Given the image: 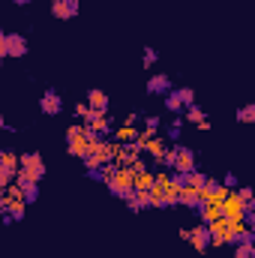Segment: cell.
Masks as SVG:
<instances>
[{
	"mask_svg": "<svg viewBox=\"0 0 255 258\" xmlns=\"http://www.w3.org/2000/svg\"><path fill=\"white\" fill-rule=\"evenodd\" d=\"M3 129H6V120H3V114H0V132H3Z\"/></svg>",
	"mask_w": 255,
	"mask_h": 258,
	"instance_id": "d6a6232c",
	"label": "cell"
},
{
	"mask_svg": "<svg viewBox=\"0 0 255 258\" xmlns=\"http://www.w3.org/2000/svg\"><path fill=\"white\" fill-rule=\"evenodd\" d=\"M141 60H144V66H153L156 60H159V54H156V48H150V45H147V48H144V57H141Z\"/></svg>",
	"mask_w": 255,
	"mask_h": 258,
	"instance_id": "484cf974",
	"label": "cell"
},
{
	"mask_svg": "<svg viewBox=\"0 0 255 258\" xmlns=\"http://www.w3.org/2000/svg\"><path fill=\"white\" fill-rule=\"evenodd\" d=\"M12 174H15V171H9V168H3V165H0V186H3V189L12 183Z\"/></svg>",
	"mask_w": 255,
	"mask_h": 258,
	"instance_id": "4316f807",
	"label": "cell"
},
{
	"mask_svg": "<svg viewBox=\"0 0 255 258\" xmlns=\"http://www.w3.org/2000/svg\"><path fill=\"white\" fill-rule=\"evenodd\" d=\"M87 111H90V105H87V102H78V105H75V117H78V120H81Z\"/></svg>",
	"mask_w": 255,
	"mask_h": 258,
	"instance_id": "f1b7e54d",
	"label": "cell"
},
{
	"mask_svg": "<svg viewBox=\"0 0 255 258\" xmlns=\"http://www.w3.org/2000/svg\"><path fill=\"white\" fill-rule=\"evenodd\" d=\"M3 57H6V33L0 30V60H3Z\"/></svg>",
	"mask_w": 255,
	"mask_h": 258,
	"instance_id": "4dcf8cb0",
	"label": "cell"
},
{
	"mask_svg": "<svg viewBox=\"0 0 255 258\" xmlns=\"http://www.w3.org/2000/svg\"><path fill=\"white\" fill-rule=\"evenodd\" d=\"M135 138H138V129H132V126H120L111 132V141H117V144H132Z\"/></svg>",
	"mask_w": 255,
	"mask_h": 258,
	"instance_id": "2e32d148",
	"label": "cell"
},
{
	"mask_svg": "<svg viewBox=\"0 0 255 258\" xmlns=\"http://www.w3.org/2000/svg\"><path fill=\"white\" fill-rule=\"evenodd\" d=\"M6 57H27V39L21 33H6Z\"/></svg>",
	"mask_w": 255,
	"mask_h": 258,
	"instance_id": "9c48e42d",
	"label": "cell"
},
{
	"mask_svg": "<svg viewBox=\"0 0 255 258\" xmlns=\"http://www.w3.org/2000/svg\"><path fill=\"white\" fill-rule=\"evenodd\" d=\"M78 0H51V15L57 18V21H63V18H75L78 15Z\"/></svg>",
	"mask_w": 255,
	"mask_h": 258,
	"instance_id": "ba28073f",
	"label": "cell"
},
{
	"mask_svg": "<svg viewBox=\"0 0 255 258\" xmlns=\"http://www.w3.org/2000/svg\"><path fill=\"white\" fill-rule=\"evenodd\" d=\"M147 93H150V96H156V93H171V75H165V72L150 75V78H147Z\"/></svg>",
	"mask_w": 255,
	"mask_h": 258,
	"instance_id": "8fae6325",
	"label": "cell"
},
{
	"mask_svg": "<svg viewBox=\"0 0 255 258\" xmlns=\"http://www.w3.org/2000/svg\"><path fill=\"white\" fill-rule=\"evenodd\" d=\"M0 165L9 168V171H15V168H18V156H15L12 150H0Z\"/></svg>",
	"mask_w": 255,
	"mask_h": 258,
	"instance_id": "44dd1931",
	"label": "cell"
},
{
	"mask_svg": "<svg viewBox=\"0 0 255 258\" xmlns=\"http://www.w3.org/2000/svg\"><path fill=\"white\" fill-rule=\"evenodd\" d=\"M141 123H144V129H141L144 135H156V132H159V126H162L156 114H147V117H141Z\"/></svg>",
	"mask_w": 255,
	"mask_h": 258,
	"instance_id": "d6986e66",
	"label": "cell"
},
{
	"mask_svg": "<svg viewBox=\"0 0 255 258\" xmlns=\"http://www.w3.org/2000/svg\"><path fill=\"white\" fill-rule=\"evenodd\" d=\"M87 138H84V126L81 123H72V126L66 129V150H69V156H84L87 153Z\"/></svg>",
	"mask_w": 255,
	"mask_h": 258,
	"instance_id": "7a4b0ae2",
	"label": "cell"
},
{
	"mask_svg": "<svg viewBox=\"0 0 255 258\" xmlns=\"http://www.w3.org/2000/svg\"><path fill=\"white\" fill-rule=\"evenodd\" d=\"M201 120H207V117H204V111H201L198 105H189V108H186V117H183V123H195V126H198Z\"/></svg>",
	"mask_w": 255,
	"mask_h": 258,
	"instance_id": "ffe728a7",
	"label": "cell"
},
{
	"mask_svg": "<svg viewBox=\"0 0 255 258\" xmlns=\"http://www.w3.org/2000/svg\"><path fill=\"white\" fill-rule=\"evenodd\" d=\"M12 3H15V6H27L30 0H12Z\"/></svg>",
	"mask_w": 255,
	"mask_h": 258,
	"instance_id": "1f68e13d",
	"label": "cell"
},
{
	"mask_svg": "<svg viewBox=\"0 0 255 258\" xmlns=\"http://www.w3.org/2000/svg\"><path fill=\"white\" fill-rule=\"evenodd\" d=\"M105 183H108L111 195H117V198H129V195L135 192V189H132V171H129V168H117Z\"/></svg>",
	"mask_w": 255,
	"mask_h": 258,
	"instance_id": "6da1fadb",
	"label": "cell"
},
{
	"mask_svg": "<svg viewBox=\"0 0 255 258\" xmlns=\"http://www.w3.org/2000/svg\"><path fill=\"white\" fill-rule=\"evenodd\" d=\"M153 180H156V174H153V171H141V174H132V189H135V192H147V189L153 186Z\"/></svg>",
	"mask_w": 255,
	"mask_h": 258,
	"instance_id": "5bb4252c",
	"label": "cell"
},
{
	"mask_svg": "<svg viewBox=\"0 0 255 258\" xmlns=\"http://www.w3.org/2000/svg\"><path fill=\"white\" fill-rule=\"evenodd\" d=\"M186 240L192 243V249L198 255H207V246H210V234H207V225H195L186 228Z\"/></svg>",
	"mask_w": 255,
	"mask_h": 258,
	"instance_id": "5b68a950",
	"label": "cell"
},
{
	"mask_svg": "<svg viewBox=\"0 0 255 258\" xmlns=\"http://www.w3.org/2000/svg\"><path fill=\"white\" fill-rule=\"evenodd\" d=\"M180 132H183V117L180 114H174V120H171V126H168V138H180Z\"/></svg>",
	"mask_w": 255,
	"mask_h": 258,
	"instance_id": "cb8c5ba5",
	"label": "cell"
},
{
	"mask_svg": "<svg viewBox=\"0 0 255 258\" xmlns=\"http://www.w3.org/2000/svg\"><path fill=\"white\" fill-rule=\"evenodd\" d=\"M234 258H255L252 240H240V243H237V249H234Z\"/></svg>",
	"mask_w": 255,
	"mask_h": 258,
	"instance_id": "7402d4cb",
	"label": "cell"
},
{
	"mask_svg": "<svg viewBox=\"0 0 255 258\" xmlns=\"http://www.w3.org/2000/svg\"><path fill=\"white\" fill-rule=\"evenodd\" d=\"M18 168H24L33 183H39V180L45 177V162H42L39 153H21V156H18Z\"/></svg>",
	"mask_w": 255,
	"mask_h": 258,
	"instance_id": "3957f363",
	"label": "cell"
},
{
	"mask_svg": "<svg viewBox=\"0 0 255 258\" xmlns=\"http://www.w3.org/2000/svg\"><path fill=\"white\" fill-rule=\"evenodd\" d=\"M237 120H240V123H252V120H255V105H252V102H249V105H243V108L237 111Z\"/></svg>",
	"mask_w": 255,
	"mask_h": 258,
	"instance_id": "603a6c76",
	"label": "cell"
},
{
	"mask_svg": "<svg viewBox=\"0 0 255 258\" xmlns=\"http://www.w3.org/2000/svg\"><path fill=\"white\" fill-rule=\"evenodd\" d=\"M165 108H168L171 114H180V111H183V105H180V99H177L174 93H168V99H165Z\"/></svg>",
	"mask_w": 255,
	"mask_h": 258,
	"instance_id": "d4e9b609",
	"label": "cell"
},
{
	"mask_svg": "<svg viewBox=\"0 0 255 258\" xmlns=\"http://www.w3.org/2000/svg\"><path fill=\"white\" fill-rule=\"evenodd\" d=\"M87 105H90L93 111H99V114H108V108H111V99H108V93H105V90L93 87V90H87Z\"/></svg>",
	"mask_w": 255,
	"mask_h": 258,
	"instance_id": "30bf717a",
	"label": "cell"
},
{
	"mask_svg": "<svg viewBox=\"0 0 255 258\" xmlns=\"http://www.w3.org/2000/svg\"><path fill=\"white\" fill-rule=\"evenodd\" d=\"M180 201L186 207H192V210L201 207V195H198V189H192V186H180Z\"/></svg>",
	"mask_w": 255,
	"mask_h": 258,
	"instance_id": "e0dca14e",
	"label": "cell"
},
{
	"mask_svg": "<svg viewBox=\"0 0 255 258\" xmlns=\"http://www.w3.org/2000/svg\"><path fill=\"white\" fill-rule=\"evenodd\" d=\"M222 186H225V189H237V186H240V183H237V174H225V177H222Z\"/></svg>",
	"mask_w": 255,
	"mask_h": 258,
	"instance_id": "83f0119b",
	"label": "cell"
},
{
	"mask_svg": "<svg viewBox=\"0 0 255 258\" xmlns=\"http://www.w3.org/2000/svg\"><path fill=\"white\" fill-rule=\"evenodd\" d=\"M39 111L48 114V117L60 114V111H63V96H60L57 90H45V93L39 96Z\"/></svg>",
	"mask_w": 255,
	"mask_h": 258,
	"instance_id": "8992f818",
	"label": "cell"
},
{
	"mask_svg": "<svg viewBox=\"0 0 255 258\" xmlns=\"http://www.w3.org/2000/svg\"><path fill=\"white\" fill-rule=\"evenodd\" d=\"M177 174H186V171H192L195 168V150H189V147H183V144H177L174 147V165H171Z\"/></svg>",
	"mask_w": 255,
	"mask_h": 258,
	"instance_id": "52a82bcc",
	"label": "cell"
},
{
	"mask_svg": "<svg viewBox=\"0 0 255 258\" xmlns=\"http://www.w3.org/2000/svg\"><path fill=\"white\" fill-rule=\"evenodd\" d=\"M0 66H3V60H0Z\"/></svg>",
	"mask_w": 255,
	"mask_h": 258,
	"instance_id": "836d02e7",
	"label": "cell"
},
{
	"mask_svg": "<svg viewBox=\"0 0 255 258\" xmlns=\"http://www.w3.org/2000/svg\"><path fill=\"white\" fill-rule=\"evenodd\" d=\"M198 213H201V219H204V222H213V219H219V216H222V204H213V201H201Z\"/></svg>",
	"mask_w": 255,
	"mask_h": 258,
	"instance_id": "9a60e30c",
	"label": "cell"
},
{
	"mask_svg": "<svg viewBox=\"0 0 255 258\" xmlns=\"http://www.w3.org/2000/svg\"><path fill=\"white\" fill-rule=\"evenodd\" d=\"M246 213H249V207L237 198V192H234V189H228L225 201H222V216H225V219H243Z\"/></svg>",
	"mask_w": 255,
	"mask_h": 258,
	"instance_id": "277c9868",
	"label": "cell"
},
{
	"mask_svg": "<svg viewBox=\"0 0 255 258\" xmlns=\"http://www.w3.org/2000/svg\"><path fill=\"white\" fill-rule=\"evenodd\" d=\"M171 93L180 99V105H183V108L195 105V90H192V87H177V90H171Z\"/></svg>",
	"mask_w": 255,
	"mask_h": 258,
	"instance_id": "ac0fdd59",
	"label": "cell"
},
{
	"mask_svg": "<svg viewBox=\"0 0 255 258\" xmlns=\"http://www.w3.org/2000/svg\"><path fill=\"white\" fill-rule=\"evenodd\" d=\"M141 123V114H126V120H123V126H138Z\"/></svg>",
	"mask_w": 255,
	"mask_h": 258,
	"instance_id": "f546056e",
	"label": "cell"
},
{
	"mask_svg": "<svg viewBox=\"0 0 255 258\" xmlns=\"http://www.w3.org/2000/svg\"><path fill=\"white\" fill-rule=\"evenodd\" d=\"M126 207L129 210H135V213L144 210V207H153V195H150V189H147V192H132L126 198Z\"/></svg>",
	"mask_w": 255,
	"mask_h": 258,
	"instance_id": "4fadbf2b",
	"label": "cell"
},
{
	"mask_svg": "<svg viewBox=\"0 0 255 258\" xmlns=\"http://www.w3.org/2000/svg\"><path fill=\"white\" fill-rule=\"evenodd\" d=\"M165 150H168V144H165L162 138H156V135H153V138H147V141L141 144V153H150V156H153L156 162H159V159L165 156Z\"/></svg>",
	"mask_w": 255,
	"mask_h": 258,
	"instance_id": "7c38bea8",
	"label": "cell"
}]
</instances>
